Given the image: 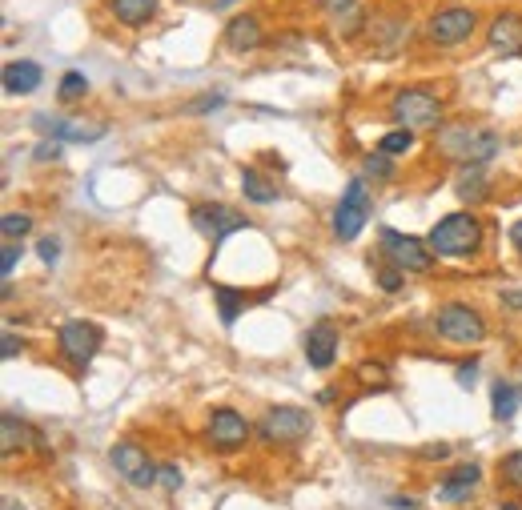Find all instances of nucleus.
<instances>
[{
	"mask_svg": "<svg viewBox=\"0 0 522 510\" xmlns=\"http://www.w3.org/2000/svg\"><path fill=\"white\" fill-rule=\"evenodd\" d=\"M438 149L450 157V161H462V165H486L498 157L502 141L494 129H482V125H450L438 133Z\"/></svg>",
	"mask_w": 522,
	"mask_h": 510,
	"instance_id": "1",
	"label": "nucleus"
},
{
	"mask_svg": "<svg viewBox=\"0 0 522 510\" xmlns=\"http://www.w3.org/2000/svg\"><path fill=\"white\" fill-rule=\"evenodd\" d=\"M482 245V225L474 213H446L434 229H430V249L438 258H470Z\"/></svg>",
	"mask_w": 522,
	"mask_h": 510,
	"instance_id": "2",
	"label": "nucleus"
},
{
	"mask_svg": "<svg viewBox=\"0 0 522 510\" xmlns=\"http://www.w3.org/2000/svg\"><path fill=\"white\" fill-rule=\"evenodd\" d=\"M370 213H374V193L366 189V177H350L346 193H342V201L334 209V237L354 241L370 225Z\"/></svg>",
	"mask_w": 522,
	"mask_h": 510,
	"instance_id": "3",
	"label": "nucleus"
},
{
	"mask_svg": "<svg viewBox=\"0 0 522 510\" xmlns=\"http://www.w3.org/2000/svg\"><path fill=\"white\" fill-rule=\"evenodd\" d=\"M378 241H382V258H386L390 266H398L402 274H426V270L434 266V249H430L426 241H418V237H406V233L382 225V229H378Z\"/></svg>",
	"mask_w": 522,
	"mask_h": 510,
	"instance_id": "4",
	"label": "nucleus"
},
{
	"mask_svg": "<svg viewBox=\"0 0 522 510\" xmlns=\"http://www.w3.org/2000/svg\"><path fill=\"white\" fill-rule=\"evenodd\" d=\"M390 117L398 129H434L442 117V101L430 89H402L390 101Z\"/></svg>",
	"mask_w": 522,
	"mask_h": 510,
	"instance_id": "5",
	"label": "nucleus"
},
{
	"mask_svg": "<svg viewBox=\"0 0 522 510\" xmlns=\"http://www.w3.org/2000/svg\"><path fill=\"white\" fill-rule=\"evenodd\" d=\"M434 330H438L446 342H454V346H478V342L486 338V322H482V314L470 310V306H462V302H446V306H438V314H434Z\"/></svg>",
	"mask_w": 522,
	"mask_h": 510,
	"instance_id": "6",
	"label": "nucleus"
},
{
	"mask_svg": "<svg viewBox=\"0 0 522 510\" xmlns=\"http://www.w3.org/2000/svg\"><path fill=\"white\" fill-rule=\"evenodd\" d=\"M101 342H105L101 326H97V322H85V318L61 322V330H57V346H61V354H65V362H69L73 370H85V366L97 358Z\"/></svg>",
	"mask_w": 522,
	"mask_h": 510,
	"instance_id": "7",
	"label": "nucleus"
},
{
	"mask_svg": "<svg viewBox=\"0 0 522 510\" xmlns=\"http://www.w3.org/2000/svg\"><path fill=\"white\" fill-rule=\"evenodd\" d=\"M257 434L266 442H302L310 434V414L302 406H274L261 418Z\"/></svg>",
	"mask_w": 522,
	"mask_h": 510,
	"instance_id": "8",
	"label": "nucleus"
},
{
	"mask_svg": "<svg viewBox=\"0 0 522 510\" xmlns=\"http://www.w3.org/2000/svg\"><path fill=\"white\" fill-rule=\"evenodd\" d=\"M189 225H193L201 237H209L213 245H221L229 233L245 229L249 221H245L237 209H229V205H193V209H189Z\"/></svg>",
	"mask_w": 522,
	"mask_h": 510,
	"instance_id": "9",
	"label": "nucleus"
},
{
	"mask_svg": "<svg viewBox=\"0 0 522 510\" xmlns=\"http://www.w3.org/2000/svg\"><path fill=\"white\" fill-rule=\"evenodd\" d=\"M109 462H113L117 474H121L125 482H133L137 490H149V486L157 482V470H161V466L149 462V454H145L137 442H117V446L109 450Z\"/></svg>",
	"mask_w": 522,
	"mask_h": 510,
	"instance_id": "10",
	"label": "nucleus"
},
{
	"mask_svg": "<svg viewBox=\"0 0 522 510\" xmlns=\"http://www.w3.org/2000/svg\"><path fill=\"white\" fill-rule=\"evenodd\" d=\"M474 25H478V17L470 9H446V13H434L426 21V37L434 45H442V49H454L474 33Z\"/></svg>",
	"mask_w": 522,
	"mask_h": 510,
	"instance_id": "11",
	"label": "nucleus"
},
{
	"mask_svg": "<svg viewBox=\"0 0 522 510\" xmlns=\"http://www.w3.org/2000/svg\"><path fill=\"white\" fill-rule=\"evenodd\" d=\"M209 438H213L217 450H237V446H245V438H249V422H245L237 410L221 406V410L209 414Z\"/></svg>",
	"mask_w": 522,
	"mask_h": 510,
	"instance_id": "12",
	"label": "nucleus"
},
{
	"mask_svg": "<svg viewBox=\"0 0 522 510\" xmlns=\"http://www.w3.org/2000/svg\"><path fill=\"white\" fill-rule=\"evenodd\" d=\"M33 125H41L45 137L53 141H73V145H89V141H101L105 137V125H81V121H61V117H33Z\"/></svg>",
	"mask_w": 522,
	"mask_h": 510,
	"instance_id": "13",
	"label": "nucleus"
},
{
	"mask_svg": "<svg viewBox=\"0 0 522 510\" xmlns=\"http://www.w3.org/2000/svg\"><path fill=\"white\" fill-rule=\"evenodd\" d=\"M302 346H306V362H310L314 370H330L334 358H338V330H334V322L310 326V334H306Z\"/></svg>",
	"mask_w": 522,
	"mask_h": 510,
	"instance_id": "14",
	"label": "nucleus"
},
{
	"mask_svg": "<svg viewBox=\"0 0 522 510\" xmlns=\"http://www.w3.org/2000/svg\"><path fill=\"white\" fill-rule=\"evenodd\" d=\"M486 41H490L494 53H502V57H518V53H522V17H518V13H502V17H494Z\"/></svg>",
	"mask_w": 522,
	"mask_h": 510,
	"instance_id": "15",
	"label": "nucleus"
},
{
	"mask_svg": "<svg viewBox=\"0 0 522 510\" xmlns=\"http://www.w3.org/2000/svg\"><path fill=\"white\" fill-rule=\"evenodd\" d=\"M478 478H482V466H474V462L454 466V470L442 478V486H438V502H466V498L474 494Z\"/></svg>",
	"mask_w": 522,
	"mask_h": 510,
	"instance_id": "16",
	"label": "nucleus"
},
{
	"mask_svg": "<svg viewBox=\"0 0 522 510\" xmlns=\"http://www.w3.org/2000/svg\"><path fill=\"white\" fill-rule=\"evenodd\" d=\"M41 65L37 61H9L5 65V77H0V85H5L9 97H29L41 89Z\"/></svg>",
	"mask_w": 522,
	"mask_h": 510,
	"instance_id": "17",
	"label": "nucleus"
},
{
	"mask_svg": "<svg viewBox=\"0 0 522 510\" xmlns=\"http://www.w3.org/2000/svg\"><path fill=\"white\" fill-rule=\"evenodd\" d=\"M261 41V25H257V17H233L229 25H225V49H233V53H253Z\"/></svg>",
	"mask_w": 522,
	"mask_h": 510,
	"instance_id": "18",
	"label": "nucleus"
},
{
	"mask_svg": "<svg viewBox=\"0 0 522 510\" xmlns=\"http://www.w3.org/2000/svg\"><path fill=\"white\" fill-rule=\"evenodd\" d=\"M518 406H522V390L514 382H494L490 386V414H494V422H510L518 414Z\"/></svg>",
	"mask_w": 522,
	"mask_h": 510,
	"instance_id": "19",
	"label": "nucleus"
},
{
	"mask_svg": "<svg viewBox=\"0 0 522 510\" xmlns=\"http://www.w3.org/2000/svg\"><path fill=\"white\" fill-rule=\"evenodd\" d=\"M109 13L121 21V25H149L153 13H157V0H109Z\"/></svg>",
	"mask_w": 522,
	"mask_h": 510,
	"instance_id": "20",
	"label": "nucleus"
},
{
	"mask_svg": "<svg viewBox=\"0 0 522 510\" xmlns=\"http://www.w3.org/2000/svg\"><path fill=\"white\" fill-rule=\"evenodd\" d=\"M241 193L253 201V205H270L278 201V185L261 173V169H241Z\"/></svg>",
	"mask_w": 522,
	"mask_h": 510,
	"instance_id": "21",
	"label": "nucleus"
},
{
	"mask_svg": "<svg viewBox=\"0 0 522 510\" xmlns=\"http://www.w3.org/2000/svg\"><path fill=\"white\" fill-rule=\"evenodd\" d=\"M454 193L462 201H482L486 197V165H462V173L454 181Z\"/></svg>",
	"mask_w": 522,
	"mask_h": 510,
	"instance_id": "22",
	"label": "nucleus"
},
{
	"mask_svg": "<svg viewBox=\"0 0 522 510\" xmlns=\"http://www.w3.org/2000/svg\"><path fill=\"white\" fill-rule=\"evenodd\" d=\"M213 302H217V314H221V326L229 330L233 322H237V314L245 310V294H237V290H229V286H217L213 290Z\"/></svg>",
	"mask_w": 522,
	"mask_h": 510,
	"instance_id": "23",
	"label": "nucleus"
},
{
	"mask_svg": "<svg viewBox=\"0 0 522 510\" xmlns=\"http://www.w3.org/2000/svg\"><path fill=\"white\" fill-rule=\"evenodd\" d=\"M378 149L390 153V157H394V153H410V149H414V129H394V133H386V137L378 141Z\"/></svg>",
	"mask_w": 522,
	"mask_h": 510,
	"instance_id": "24",
	"label": "nucleus"
},
{
	"mask_svg": "<svg viewBox=\"0 0 522 510\" xmlns=\"http://www.w3.org/2000/svg\"><path fill=\"white\" fill-rule=\"evenodd\" d=\"M85 93H89V81H85L81 73H65V77H61V101H65V105L81 101Z\"/></svg>",
	"mask_w": 522,
	"mask_h": 510,
	"instance_id": "25",
	"label": "nucleus"
},
{
	"mask_svg": "<svg viewBox=\"0 0 522 510\" xmlns=\"http://www.w3.org/2000/svg\"><path fill=\"white\" fill-rule=\"evenodd\" d=\"M366 177H374V181H390L394 177V161H390V153H370L366 157Z\"/></svg>",
	"mask_w": 522,
	"mask_h": 510,
	"instance_id": "26",
	"label": "nucleus"
},
{
	"mask_svg": "<svg viewBox=\"0 0 522 510\" xmlns=\"http://www.w3.org/2000/svg\"><path fill=\"white\" fill-rule=\"evenodd\" d=\"M33 229V217L29 213H5V221H0V233H5V237H25Z\"/></svg>",
	"mask_w": 522,
	"mask_h": 510,
	"instance_id": "27",
	"label": "nucleus"
},
{
	"mask_svg": "<svg viewBox=\"0 0 522 510\" xmlns=\"http://www.w3.org/2000/svg\"><path fill=\"white\" fill-rule=\"evenodd\" d=\"M498 470H502V478H506L514 490H522V450H510Z\"/></svg>",
	"mask_w": 522,
	"mask_h": 510,
	"instance_id": "28",
	"label": "nucleus"
},
{
	"mask_svg": "<svg viewBox=\"0 0 522 510\" xmlns=\"http://www.w3.org/2000/svg\"><path fill=\"white\" fill-rule=\"evenodd\" d=\"M17 258H21V241L5 237V258H0V274H5V278H13V270H17Z\"/></svg>",
	"mask_w": 522,
	"mask_h": 510,
	"instance_id": "29",
	"label": "nucleus"
},
{
	"mask_svg": "<svg viewBox=\"0 0 522 510\" xmlns=\"http://www.w3.org/2000/svg\"><path fill=\"white\" fill-rule=\"evenodd\" d=\"M17 438L25 442L29 434H25V426L17 430V418H13V414H5V454H17Z\"/></svg>",
	"mask_w": 522,
	"mask_h": 510,
	"instance_id": "30",
	"label": "nucleus"
},
{
	"mask_svg": "<svg viewBox=\"0 0 522 510\" xmlns=\"http://www.w3.org/2000/svg\"><path fill=\"white\" fill-rule=\"evenodd\" d=\"M221 105H225V97H221V93H205L201 101H189V105H185V113H213V109H221Z\"/></svg>",
	"mask_w": 522,
	"mask_h": 510,
	"instance_id": "31",
	"label": "nucleus"
},
{
	"mask_svg": "<svg viewBox=\"0 0 522 510\" xmlns=\"http://www.w3.org/2000/svg\"><path fill=\"white\" fill-rule=\"evenodd\" d=\"M318 5H322L326 13H334L338 21L350 17V13H358V0H318Z\"/></svg>",
	"mask_w": 522,
	"mask_h": 510,
	"instance_id": "32",
	"label": "nucleus"
},
{
	"mask_svg": "<svg viewBox=\"0 0 522 510\" xmlns=\"http://www.w3.org/2000/svg\"><path fill=\"white\" fill-rule=\"evenodd\" d=\"M37 253H41V262H45V266H57L61 241H57V237H41V241H37Z\"/></svg>",
	"mask_w": 522,
	"mask_h": 510,
	"instance_id": "33",
	"label": "nucleus"
},
{
	"mask_svg": "<svg viewBox=\"0 0 522 510\" xmlns=\"http://www.w3.org/2000/svg\"><path fill=\"white\" fill-rule=\"evenodd\" d=\"M378 286H382L386 294H398V290H402V270H398V266L378 270Z\"/></svg>",
	"mask_w": 522,
	"mask_h": 510,
	"instance_id": "34",
	"label": "nucleus"
},
{
	"mask_svg": "<svg viewBox=\"0 0 522 510\" xmlns=\"http://www.w3.org/2000/svg\"><path fill=\"white\" fill-rule=\"evenodd\" d=\"M157 482H161L165 490H181V470H177L173 462H165V466L157 470Z\"/></svg>",
	"mask_w": 522,
	"mask_h": 510,
	"instance_id": "35",
	"label": "nucleus"
},
{
	"mask_svg": "<svg viewBox=\"0 0 522 510\" xmlns=\"http://www.w3.org/2000/svg\"><path fill=\"white\" fill-rule=\"evenodd\" d=\"M33 157H37V161H61V141H53V137L41 141V145L33 149Z\"/></svg>",
	"mask_w": 522,
	"mask_h": 510,
	"instance_id": "36",
	"label": "nucleus"
},
{
	"mask_svg": "<svg viewBox=\"0 0 522 510\" xmlns=\"http://www.w3.org/2000/svg\"><path fill=\"white\" fill-rule=\"evenodd\" d=\"M0 350H5L0 358H17V354H21V338H17L13 330H9V334H5V342H0Z\"/></svg>",
	"mask_w": 522,
	"mask_h": 510,
	"instance_id": "37",
	"label": "nucleus"
},
{
	"mask_svg": "<svg viewBox=\"0 0 522 510\" xmlns=\"http://www.w3.org/2000/svg\"><path fill=\"white\" fill-rule=\"evenodd\" d=\"M358 378H366V382H370V378H386V366H374V362H366V366L358 370Z\"/></svg>",
	"mask_w": 522,
	"mask_h": 510,
	"instance_id": "38",
	"label": "nucleus"
},
{
	"mask_svg": "<svg viewBox=\"0 0 522 510\" xmlns=\"http://www.w3.org/2000/svg\"><path fill=\"white\" fill-rule=\"evenodd\" d=\"M510 245L518 249V258H522V221H514V225H510Z\"/></svg>",
	"mask_w": 522,
	"mask_h": 510,
	"instance_id": "39",
	"label": "nucleus"
},
{
	"mask_svg": "<svg viewBox=\"0 0 522 510\" xmlns=\"http://www.w3.org/2000/svg\"><path fill=\"white\" fill-rule=\"evenodd\" d=\"M474 374H478V366L470 362V366H458V382L466 386V382H474Z\"/></svg>",
	"mask_w": 522,
	"mask_h": 510,
	"instance_id": "40",
	"label": "nucleus"
},
{
	"mask_svg": "<svg viewBox=\"0 0 522 510\" xmlns=\"http://www.w3.org/2000/svg\"><path fill=\"white\" fill-rule=\"evenodd\" d=\"M422 454H426V458H450V446H442V442H438V446H426Z\"/></svg>",
	"mask_w": 522,
	"mask_h": 510,
	"instance_id": "41",
	"label": "nucleus"
},
{
	"mask_svg": "<svg viewBox=\"0 0 522 510\" xmlns=\"http://www.w3.org/2000/svg\"><path fill=\"white\" fill-rule=\"evenodd\" d=\"M390 506H398V510H414L418 502H414V498H390Z\"/></svg>",
	"mask_w": 522,
	"mask_h": 510,
	"instance_id": "42",
	"label": "nucleus"
},
{
	"mask_svg": "<svg viewBox=\"0 0 522 510\" xmlns=\"http://www.w3.org/2000/svg\"><path fill=\"white\" fill-rule=\"evenodd\" d=\"M229 5H233V0H209V9H213V13H221V9H229Z\"/></svg>",
	"mask_w": 522,
	"mask_h": 510,
	"instance_id": "43",
	"label": "nucleus"
},
{
	"mask_svg": "<svg viewBox=\"0 0 522 510\" xmlns=\"http://www.w3.org/2000/svg\"><path fill=\"white\" fill-rule=\"evenodd\" d=\"M506 306H514V310H522V294H506Z\"/></svg>",
	"mask_w": 522,
	"mask_h": 510,
	"instance_id": "44",
	"label": "nucleus"
},
{
	"mask_svg": "<svg viewBox=\"0 0 522 510\" xmlns=\"http://www.w3.org/2000/svg\"><path fill=\"white\" fill-rule=\"evenodd\" d=\"M502 510H522V506H510V502H506V506H502Z\"/></svg>",
	"mask_w": 522,
	"mask_h": 510,
	"instance_id": "45",
	"label": "nucleus"
}]
</instances>
